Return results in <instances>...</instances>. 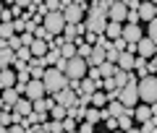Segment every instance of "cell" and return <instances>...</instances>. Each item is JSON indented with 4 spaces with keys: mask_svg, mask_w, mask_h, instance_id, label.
Here are the masks:
<instances>
[{
    "mask_svg": "<svg viewBox=\"0 0 157 133\" xmlns=\"http://www.w3.org/2000/svg\"><path fill=\"white\" fill-rule=\"evenodd\" d=\"M45 89H47V94H52L55 97L60 89H66L68 86V76L63 71H58V68H47V73H45Z\"/></svg>",
    "mask_w": 157,
    "mask_h": 133,
    "instance_id": "cell-1",
    "label": "cell"
},
{
    "mask_svg": "<svg viewBox=\"0 0 157 133\" xmlns=\"http://www.w3.org/2000/svg\"><path fill=\"white\" fill-rule=\"evenodd\" d=\"M139 99L144 105H155L157 102V76L155 73L139 78Z\"/></svg>",
    "mask_w": 157,
    "mask_h": 133,
    "instance_id": "cell-2",
    "label": "cell"
},
{
    "mask_svg": "<svg viewBox=\"0 0 157 133\" xmlns=\"http://www.w3.org/2000/svg\"><path fill=\"white\" fill-rule=\"evenodd\" d=\"M86 71H89V60H84V57H78V55L71 57L66 63V68H63L68 81H81V78H86Z\"/></svg>",
    "mask_w": 157,
    "mask_h": 133,
    "instance_id": "cell-3",
    "label": "cell"
},
{
    "mask_svg": "<svg viewBox=\"0 0 157 133\" xmlns=\"http://www.w3.org/2000/svg\"><path fill=\"white\" fill-rule=\"evenodd\" d=\"M66 24H68V21H66V16H63V13H47L45 21H42V26H45L52 37H58V34H63Z\"/></svg>",
    "mask_w": 157,
    "mask_h": 133,
    "instance_id": "cell-4",
    "label": "cell"
},
{
    "mask_svg": "<svg viewBox=\"0 0 157 133\" xmlns=\"http://www.w3.org/2000/svg\"><path fill=\"white\" fill-rule=\"evenodd\" d=\"M24 97L32 102L42 99V97H47V89H45V81H39V78H32V81L24 86Z\"/></svg>",
    "mask_w": 157,
    "mask_h": 133,
    "instance_id": "cell-5",
    "label": "cell"
},
{
    "mask_svg": "<svg viewBox=\"0 0 157 133\" xmlns=\"http://www.w3.org/2000/svg\"><path fill=\"white\" fill-rule=\"evenodd\" d=\"M136 55L152 60V57L157 55V42H155V39H149V37H141L139 42H136Z\"/></svg>",
    "mask_w": 157,
    "mask_h": 133,
    "instance_id": "cell-6",
    "label": "cell"
},
{
    "mask_svg": "<svg viewBox=\"0 0 157 133\" xmlns=\"http://www.w3.org/2000/svg\"><path fill=\"white\" fill-rule=\"evenodd\" d=\"M55 102L71 110V107H76V102H78V94L73 91V89H68V86H66V89H60V91L55 94Z\"/></svg>",
    "mask_w": 157,
    "mask_h": 133,
    "instance_id": "cell-7",
    "label": "cell"
},
{
    "mask_svg": "<svg viewBox=\"0 0 157 133\" xmlns=\"http://www.w3.org/2000/svg\"><path fill=\"white\" fill-rule=\"evenodd\" d=\"M141 37H147V34H144V29H141L139 24H123V39L128 44H136Z\"/></svg>",
    "mask_w": 157,
    "mask_h": 133,
    "instance_id": "cell-8",
    "label": "cell"
},
{
    "mask_svg": "<svg viewBox=\"0 0 157 133\" xmlns=\"http://www.w3.org/2000/svg\"><path fill=\"white\" fill-rule=\"evenodd\" d=\"M16 60V52L8 47V39H0V68H11Z\"/></svg>",
    "mask_w": 157,
    "mask_h": 133,
    "instance_id": "cell-9",
    "label": "cell"
},
{
    "mask_svg": "<svg viewBox=\"0 0 157 133\" xmlns=\"http://www.w3.org/2000/svg\"><path fill=\"white\" fill-rule=\"evenodd\" d=\"M107 16H110V21H118V24H123L126 18H128V8H126L123 3H121V0H115V3L110 6V13H107Z\"/></svg>",
    "mask_w": 157,
    "mask_h": 133,
    "instance_id": "cell-10",
    "label": "cell"
},
{
    "mask_svg": "<svg viewBox=\"0 0 157 133\" xmlns=\"http://www.w3.org/2000/svg\"><path fill=\"white\" fill-rule=\"evenodd\" d=\"M84 11L86 8H81V6H68V8H63V16H66V21L68 24H81V18H84Z\"/></svg>",
    "mask_w": 157,
    "mask_h": 133,
    "instance_id": "cell-11",
    "label": "cell"
},
{
    "mask_svg": "<svg viewBox=\"0 0 157 133\" xmlns=\"http://www.w3.org/2000/svg\"><path fill=\"white\" fill-rule=\"evenodd\" d=\"M139 18L144 24H149L152 18H157V11H155V3L152 0H141V6H139Z\"/></svg>",
    "mask_w": 157,
    "mask_h": 133,
    "instance_id": "cell-12",
    "label": "cell"
},
{
    "mask_svg": "<svg viewBox=\"0 0 157 133\" xmlns=\"http://www.w3.org/2000/svg\"><path fill=\"white\" fill-rule=\"evenodd\" d=\"M16 83H18V76L11 68H3V71H0V86L3 89H11V86H16Z\"/></svg>",
    "mask_w": 157,
    "mask_h": 133,
    "instance_id": "cell-13",
    "label": "cell"
},
{
    "mask_svg": "<svg viewBox=\"0 0 157 133\" xmlns=\"http://www.w3.org/2000/svg\"><path fill=\"white\" fill-rule=\"evenodd\" d=\"M29 47H32V55H34V57H45L47 52H50V44H47V39H34Z\"/></svg>",
    "mask_w": 157,
    "mask_h": 133,
    "instance_id": "cell-14",
    "label": "cell"
},
{
    "mask_svg": "<svg viewBox=\"0 0 157 133\" xmlns=\"http://www.w3.org/2000/svg\"><path fill=\"white\" fill-rule=\"evenodd\" d=\"M13 112L16 115H21V117H26L29 112H34V105H32V99H26V97H21V99L13 105Z\"/></svg>",
    "mask_w": 157,
    "mask_h": 133,
    "instance_id": "cell-15",
    "label": "cell"
},
{
    "mask_svg": "<svg viewBox=\"0 0 157 133\" xmlns=\"http://www.w3.org/2000/svg\"><path fill=\"white\" fill-rule=\"evenodd\" d=\"M105 37L107 39H121L123 37V24H118V21H107V29H105Z\"/></svg>",
    "mask_w": 157,
    "mask_h": 133,
    "instance_id": "cell-16",
    "label": "cell"
},
{
    "mask_svg": "<svg viewBox=\"0 0 157 133\" xmlns=\"http://www.w3.org/2000/svg\"><path fill=\"white\" fill-rule=\"evenodd\" d=\"M134 60H136V55L134 52H121V57H118V68L121 71H134Z\"/></svg>",
    "mask_w": 157,
    "mask_h": 133,
    "instance_id": "cell-17",
    "label": "cell"
},
{
    "mask_svg": "<svg viewBox=\"0 0 157 133\" xmlns=\"http://www.w3.org/2000/svg\"><path fill=\"white\" fill-rule=\"evenodd\" d=\"M0 97H3V102H6L8 107H13L18 99H21V91H18L16 86H11V89H3V94H0Z\"/></svg>",
    "mask_w": 157,
    "mask_h": 133,
    "instance_id": "cell-18",
    "label": "cell"
},
{
    "mask_svg": "<svg viewBox=\"0 0 157 133\" xmlns=\"http://www.w3.org/2000/svg\"><path fill=\"white\" fill-rule=\"evenodd\" d=\"M152 107L149 105H141V107H134V120H139V123H147V120H152Z\"/></svg>",
    "mask_w": 157,
    "mask_h": 133,
    "instance_id": "cell-19",
    "label": "cell"
},
{
    "mask_svg": "<svg viewBox=\"0 0 157 133\" xmlns=\"http://www.w3.org/2000/svg\"><path fill=\"white\" fill-rule=\"evenodd\" d=\"M32 105H34V112H45V115H47V112H50L58 102H55V99H47V97H42V99L32 102Z\"/></svg>",
    "mask_w": 157,
    "mask_h": 133,
    "instance_id": "cell-20",
    "label": "cell"
},
{
    "mask_svg": "<svg viewBox=\"0 0 157 133\" xmlns=\"http://www.w3.org/2000/svg\"><path fill=\"white\" fill-rule=\"evenodd\" d=\"M134 71L139 73V78L149 76V60H147V57H141V55H136V60H134Z\"/></svg>",
    "mask_w": 157,
    "mask_h": 133,
    "instance_id": "cell-21",
    "label": "cell"
},
{
    "mask_svg": "<svg viewBox=\"0 0 157 133\" xmlns=\"http://www.w3.org/2000/svg\"><path fill=\"white\" fill-rule=\"evenodd\" d=\"M107 60V50H102V47H94L89 55V65H102V63Z\"/></svg>",
    "mask_w": 157,
    "mask_h": 133,
    "instance_id": "cell-22",
    "label": "cell"
},
{
    "mask_svg": "<svg viewBox=\"0 0 157 133\" xmlns=\"http://www.w3.org/2000/svg\"><path fill=\"white\" fill-rule=\"evenodd\" d=\"M97 68H100V76L102 78H113V76H115V73H118V63H102V65H97Z\"/></svg>",
    "mask_w": 157,
    "mask_h": 133,
    "instance_id": "cell-23",
    "label": "cell"
},
{
    "mask_svg": "<svg viewBox=\"0 0 157 133\" xmlns=\"http://www.w3.org/2000/svg\"><path fill=\"white\" fill-rule=\"evenodd\" d=\"M42 125H45V131H47V133H66V128H63V120H52V117H50V120H45Z\"/></svg>",
    "mask_w": 157,
    "mask_h": 133,
    "instance_id": "cell-24",
    "label": "cell"
},
{
    "mask_svg": "<svg viewBox=\"0 0 157 133\" xmlns=\"http://www.w3.org/2000/svg\"><path fill=\"white\" fill-rule=\"evenodd\" d=\"M113 78H115L118 89H123V86H128V81H131V71H121V68H118V73Z\"/></svg>",
    "mask_w": 157,
    "mask_h": 133,
    "instance_id": "cell-25",
    "label": "cell"
},
{
    "mask_svg": "<svg viewBox=\"0 0 157 133\" xmlns=\"http://www.w3.org/2000/svg\"><path fill=\"white\" fill-rule=\"evenodd\" d=\"M16 37V29H13V21H6V24H0V39H11Z\"/></svg>",
    "mask_w": 157,
    "mask_h": 133,
    "instance_id": "cell-26",
    "label": "cell"
},
{
    "mask_svg": "<svg viewBox=\"0 0 157 133\" xmlns=\"http://www.w3.org/2000/svg\"><path fill=\"white\" fill-rule=\"evenodd\" d=\"M50 117H52V120H66V117H68V107L55 105V107L50 110Z\"/></svg>",
    "mask_w": 157,
    "mask_h": 133,
    "instance_id": "cell-27",
    "label": "cell"
},
{
    "mask_svg": "<svg viewBox=\"0 0 157 133\" xmlns=\"http://www.w3.org/2000/svg\"><path fill=\"white\" fill-rule=\"evenodd\" d=\"M131 128H134V115L126 112L123 117H118V131H131Z\"/></svg>",
    "mask_w": 157,
    "mask_h": 133,
    "instance_id": "cell-28",
    "label": "cell"
},
{
    "mask_svg": "<svg viewBox=\"0 0 157 133\" xmlns=\"http://www.w3.org/2000/svg\"><path fill=\"white\" fill-rule=\"evenodd\" d=\"M60 55L66 57V60H71V57H76V42H66L60 47Z\"/></svg>",
    "mask_w": 157,
    "mask_h": 133,
    "instance_id": "cell-29",
    "label": "cell"
},
{
    "mask_svg": "<svg viewBox=\"0 0 157 133\" xmlns=\"http://www.w3.org/2000/svg\"><path fill=\"white\" fill-rule=\"evenodd\" d=\"M84 120H89V123H94V125H97V123L102 120V112H100V107H86V117H84Z\"/></svg>",
    "mask_w": 157,
    "mask_h": 133,
    "instance_id": "cell-30",
    "label": "cell"
},
{
    "mask_svg": "<svg viewBox=\"0 0 157 133\" xmlns=\"http://www.w3.org/2000/svg\"><path fill=\"white\" fill-rule=\"evenodd\" d=\"M68 117H73V120H78V123H81V120H84V117H86V107H71V110H68Z\"/></svg>",
    "mask_w": 157,
    "mask_h": 133,
    "instance_id": "cell-31",
    "label": "cell"
},
{
    "mask_svg": "<svg viewBox=\"0 0 157 133\" xmlns=\"http://www.w3.org/2000/svg\"><path fill=\"white\" fill-rule=\"evenodd\" d=\"M107 105V94L105 91H94L92 94V107H105Z\"/></svg>",
    "mask_w": 157,
    "mask_h": 133,
    "instance_id": "cell-32",
    "label": "cell"
},
{
    "mask_svg": "<svg viewBox=\"0 0 157 133\" xmlns=\"http://www.w3.org/2000/svg\"><path fill=\"white\" fill-rule=\"evenodd\" d=\"M16 57H18V60H24V63H29V60H32V47H18V50H16Z\"/></svg>",
    "mask_w": 157,
    "mask_h": 133,
    "instance_id": "cell-33",
    "label": "cell"
},
{
    "mask_svg": "<svg viewBox=\"0 0 157 133\" xmlns=\"http://www.w3.org/2000/svg\"><path fill=\"white\" fill-rule=\"evenodd\" d=\"M94 47H102V50H110L113 47V39H107L105 34H97V44Z\"/></svg>",
    "mask_w": 157,
    "mask_h": 133,
    "instance_id": "cell-34",
    "label": "cell"
},
{
    "mask_svg": "<svg viewBox=\"0 0 157 133\" xmlns=\"http://www.w3.org/2000/svg\"><path fill=\"white\" fill-rule=\"evenodd\" d=\"M147 37H149V39H155V42H157V18H152V21L147 24Z\"/></svg>",
    "mask_w": 157,
    "mask_h": 133,
    "instance_id": "cell-35",
    "label": "cell"
},
{
    "mask_svg": "<svg viewBox=\"0 0 157 133\" xmlns=\"http://www.w3.org/2000/svg\"><path fill=\"white\" fill-rule=\"evenodd\" d=\"M6 110H0V125H13V112H6Z\"/></svg>",
    "mask_w": 157,
    "mask_h": 133,
    "instance_id": "cell-36",
    "label": "cell"
},
{
    "mask_svg": "<svg viewBox=\"0 0 157 133\" xmlns=\"http://www.w3.org/2000/svg\"><path fill=\"white\" fill-rule=\"evenodd\" d=\"M78 133H97V131H94V123L81 120V123H78Z\"/></svg>",
    "mask_w": 157,
    "mask_h": 133,
    "instance_id": "cell-37",
    "label": "cell"
},
{
    "mask_svg": "<svg viewBox=\"0 0 157 133\" xmlns=\"http://www.w3.org/2000/svg\"><path fill=\"white\" fill-rule=\"evenodd\" d=\"M8 47H11L13 52H16L18 47H24V42H21V34H16V37H11V39H8Z\"/></svg>",
    "mask_w": 157,
    "mask_h": 133,
    "instance_id": "cell-38",
    "label": "cell"
},
{
    "mask_svg": "<svg viewBox=\"0 0 157 133\" xmlns=\"http://www.w3.org/2000/svg\"><path fill=\"white\" fill-rule=\"evenodd\" d=\"M141 133H157V125H155V117L147 123H141Z\"/></svg>",
    "mask_w": 157,
    "mask_h": 133,
    "instance_id": "cell-39",
    "label": "cell"
},
{
    "mask_svg": "<svg viewBox=\"0 0 157 133\" xmlns=\"http://www.w3.org/2000/svg\"><path fill=\"white\" fill-rule=\"evenodd\" d=\"M13 29H16V34L18 31L24 34V31H26V21H24V18H13Z\"/></svg>",
    "mask_w": 157,
    "mask_h": 133,
    "instance_id": "cell-40",
    "label": "cell"
},
{
    "mask_svg": "<svg viewBox=\"0 0 157 133\" xmlns=\"http://www.w3.org/2000/svg\"><path fill=\"white\" fill-rule=\"evenodd\" d=\"M86 76H89L92 81H100V78H102V76H100V68H97V65H89V71H86Z\"/></svg>",
    "mask_w": 157,
    "mask_h": 133,
    "instance_id": "cell-41",
    "label": "cell"
},
{
    "mask_svg": "<svg viewBox=\"0 0 157 133\" xmlns=\"http://www.w3.org/2000/svg\"><path fill=\"white\" fill-rule=\"evenodd\" d=\"M118 57H121V50L110 47V50H107V63H118Z\"/></svg>",
    "mask_w": 157,
    "mask_h": 133,
    "instance_id": "cell-42",
    "label": "cell"
},
{
    "mask_svg": "<svg viewBox=\"0 0 157 133\" xmlns=\"http://www.w3.org/2000/svg\"><path fill=\"white\" fill-rule=\"evenodd\" d=\"M128 11H139V6H141V0H121Z\"/></svg>",
    "mask_w": 157,
    "mask_h": 133,
    "instance_id": "cell-43",
    "label": "cell"
},
{
    "mask_svg": "<svg viewBox=\"0 0 157 133\" xmlns=\"http://www.w3.org/2000/svg\"><path fill=\"white\" fill-rule=\"evenodd\" d=\"M6 21H13V11L11 8H6V11L0 13V24H6Z\"/></svg>",
    "mask_w": 157,
    "mask_h": 133,
    "instance_id": "cell-44",
    "label": "cell"
},
{
    "mask_svg": "<svg viewBox=\"0 0 157 133\" xmlns=\"http://www.w3.org/2000/svg\"><path fill=\"white\" fill-rule=\"evenodd\" d=\"M139 11H128V18H126V24H139Z\"/></svg>",
    "mask_w": 157,
    "mask_h": 133,
    "instance_id": "cell-45",
    "label": "cell"
},
{
    "mask_svg": "<svg viewBox=\"0 0 157 133\" xmlns=\"http://www.w3.org/2000/svg\"><path fill=\"white\" fill-rule=\"evenodd\" d=\"M105 125H107V131H118V117H107Z\"/></svg>",
    "mask_w": 157,
    "mask_h": 133,
    "instance_id": "cell-46",
    "label": "cell"
},
{
    "mask_svg": "<svg viewBox=\"0 0 157 133\" xmlns=\"http://www.w3.org/2000/svg\"><path fill=\"white\" fill-rule=\"evenodd\" d=\"M21 42H24V47H29V44L34 42V34H29V31H24V34H21Z\"/></svg>",
    "mask_w": 157,
    "mask_h": 133,
    "instance_id": "cell-47",
    "label": "cell"
},
{
    "mask_svg": "<svg viewBox=\"0 0 157 133\" xmlns=\"http://www.w3.org/2000/svg\"><path fill=\"white\" fill-rule=\"evenodd\" d=\"M13 6H18V8H24V11H26V8L32 6V0H16V3H13Z\"/></svg>",
    "mask_w": 157,
    "mask_h": 133,
    "instance_id": "cell-48",
    "label": "cell"
},
{
    "mask_svg": "<svg viewBox=\"0 0 157 133\" xmlns=\"http://www.w3.org/2000/svg\"><path fill=\"white\" fill-rule=\"evenodd\" d=\"M149 73H157V55L149 60Z\"/></svg>",
    "mask_w": 157,
    "mask_h": 133,
    "instance_id": "cell-49",
    "label": "cell"
},
{
    "mask_svg": "<svg viewBox=\"0 0 157 133\" xmlns=\"http://www.w3.org/2000/svg\"><path fill=\"white\" fill-rule=\"evenodd\" d=\"M32 133H47L45 125H32Z\"/></svg>",
    "mask_w": 157,
    "mask_h": 133,
    "instance_id": "cell-50",
    "label": "cell"
},
{
    "mask_svg": "<svg viewBox=\"0 0 157 133\" xmlns=\"http://www.w3.org/2000/svg\"><path fill=\"white\" fill-rule=\"evenodd\" d=\"M73 3H76V6H81V8H86V6H84L86 0H73Z\"/></svg>",
    "mask_w": 157,
    "mask_h": 133,
    "instance_id": "cell-51",
    "label": "cell"
},
{
    "mask_svg": "<svg viewBox=\"0 0 157 133\" xmlns=\"http://www.w3.org/2000/svg\"><path fill=\"white\" fill-rule=\"evenodd\" d=\"M126 133H141V128H131V131H126Z\"/></svg>",
    "mask_w": 157,
    "mask_h": 133,
    "instance_id": "cell-52",
    "label": "cell"
},
{
    "mask_svg": "<svg viewBox=\"0 0 157 133\" xmlns=\"http://www.w3.org/2000/svg\"><path fill=\"white\" fill-rule=\"evenodd\" d=\"M6 107H8V105H6V102H3V97H0V110H6Z\"/></svg>",
    "mask_w": 157,
    "mask_h": 133,
    "instance_id": "cell-53",
    "label": "cell"
},
{
    "mask_svg": "<svg viewBox=\"0 0 157 133\" xmlns=\"http://www.w3.org/2000/svg\"><path fill=\"white\" fill-rule=\"evenodd\" d=\"M89 3H92V6H94V8H97V6H100V3H102V0H89Z\"/></svg>",
    "mask_w": 157,
    "mask_h": 133,
    "instance_id": "cell-54",
    "label": "cell"
},
{
    "mask_svg": "<svg viewBox=\"0 0 157 133\" xmlns=\"http://www.w3.org/2000/svg\"><path fill=\"white\" fill-rule=\"evenodd\" d=\"M0 133H8V125H0Z\"/></svg>",
    "mask_w": 157,
    "mask_h": 133,
    "instance_id": "cell-55",
    "label": "cell"
},
{
    "mask_svg": "<svg viewBox=\"0 0 157 133\" xmlns=\"http://www.w3.org/2000/svg\"><path fill=\"white\" fill-rule=\"evenodd\" d=\"M3 11H6V8H3V0H0V13H3Z\"/></svg>",
    "mask_w": 157,
    "mask_h": 133,
    "instance_id": "cell-56",
    "label": "cell"
},
{
    "mask_svg": "<svg viewBox=\"0 0 157 133\" xmlns=\"http://www.w3.org/2000/svg\"><path fill=\"white\" fill-rule=\"evenodd\" d=\"M110 133H126V131H110Z\"/></svg>",
    "mask_w": 157,
    "mask_h": 133,
    "instance_id": "cell-57",
    "label": "cell"
},
{
    "mask_svg": "<svg viewBox=\"0 0 157 133\" xmlns=\"http://www.w3.org/2000/svg\"><path fill=\"white\" fill-rule=\"evenodd\" d=\"M66 133H78V131H66Z\"/></svg>",
    "mask_w": 157,
    "mask_h": 133,
    "instance_id": "cell-58",
    "label": "cell"
},
{
    "mask_svg": "<svg viewBox=\"0 0 157 133\" xmlns=\"http://www.w3.org/2000/svg\"><path fill=\"white\" fill-rule=\"evenodd\" d=\"M152 3H155V6H157V0H152Z\"/></svg>",
    "mask_w": 157,
    "mask_h": 133,
    "instance_id": "cell-59",
    "label": "cell"
},
{
    "mask_svg": "<svg viewBox=\"0 0 157 133\" xmlns=\"http://www.w3.org/2000/svg\"><path fill=\"white\" fill-rule=\"evenodd\" d=\"M0 71H3V68H0Z\"/></svg>",
    "mask_w": 157,
    "mask_h": 133,
    "instance_id": "cell-60",
    "label": "cell"
}]
</instances>
